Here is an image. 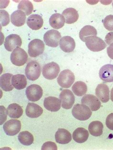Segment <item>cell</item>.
I'll use <instances>...</instances> for the list:
<instances>
[{
    "label": "cell",
    "mask_w": 113,
    "mask_h": 150,
    "mask_svg": "<svg viewBox=\"0 0 113 150\" xmlns=\"http://www.w3.org/2000/svg\"><path fill=\"white\" fill-rule=\"evenodd\" d=\"M22 44V39L20 36L15 34H11L7 36L5 38L4 45L7 51L12 52L15 49L20 48Z\"/></svg>",
    "instance_id": "7c38bea8"
},
{
    "label": "cell",
    "mask_w": 113,
    "mask_h": 150,
    "mask_svg": "<svg viewBox=\"0 0 113 150\" xmlns=\"http://www.w3.org/2000/svg\"><path fill=\"white\" fill-rule=\"evenodd\" d=\"M55 139L57 143L65 144L71 141V134L65 129H58L55 134Z\"/></svg>",
    "instance_id": "ac0fdd59"
},
{
    "label": "cell",
    "mask_w": 113,
    "mask_h": 150,
    "mask_svg": "<svg viewBox=\"0 0 113 150\" xmlns=\"http://www.w3.org/2000/svg\"><path fill=\"white\" fill-rule=\"evenodd\" d=\"M105 41L107 45H110L113 43V32L107 34L105 37Z\"/></svg>",
    "instance_id": "8d00e7d4"
},
{
    "label": "cell",
    "mask_w": 113,
    "mask_h": 150,
    "mask_svg": "<svg viewBox=\"0 0 113 150\" xmlns=\"http://www.w3.org/2000/svg\"><path fill=\"white\" fill-rule=\"evenodd\" d=\"M65 19V23L68 24H72L76 22L79 18V14L75 9L69 8L65 9L62 13Z\"/></svg>",
    "instance_id": "603a6c76"
},
{
    "label": "cell",
    "mask_w": 113,
    "mask_h": 150,
    "mask_svg": "<svg viewBox=\"0 0 113 150\" xmlns=\"http://www.w3.org/2000/svg\"><path fill=\"white\" fill-rule=\"evenodd\" d=\"M59 45L61 50L64 52L69 53L73 52L75 49V41L71 37L66 36L61 39Z\"/></svg>",
    "instance_id": "2e32d148"
},
{
    "label": "cell",
    "mask_w": 113,
    "mask_h": 150,
    "mask_svg": "<svg viewBox=\"0 0 113 150\" xmlns=\"http://www.w3.org/2000/svg\"><path fill=\"white\" fill-rule=\"evenodd\" d=\"M109 87L104 83L98 84L95 89L97 97L103 103H106L109 100Z\"/></svg>",
    "instance_id": "9a60e30c"
},
{
    "label": "cell",
    "mask_w": 113,
    "mask_h": 150,
    "mask_svg": "<svg viewBox=\"0 0 113 150\" xmlns=\"http://www.w3.org/2000/svg\"><path fill=\"white\" fill-rule=\"evenodd\" d=\"M28 54L26 51L21 48L15 49L11 54V63L17 66H22L26 63L28 60Z\"/></svg>",
    "instance_id": "5b68a950"
},
{
    "label": "cell",
    "mask_w": 113,
    "mask_h": 150,
    "mask_svg": "<svg viewBox=\"0 0 113 150\" xmlns=\"http://www.w3.org/2000/svg\"><path fill=\"white\" fill-rule=\"evenodd\" d=\"M99 77L103 81L107 83L113 81V65L106 64L104 65L99 71Z\"/></svg>",
    "instance_id": "e0dca14e"
},
{
    "label": "cell",
    "mask_w": 113,
    "mask_h": 150,
    "mask_svg": "<svg viewBox=\"0 0 113 150\" xmlns=\"http://www.w3.org/2000/svg\"><path fill=\"white\" fill-rule=\"evenodd\" d=\"M7 113L11 118L18 119L20 118L23 114L22 107L17 103L10 104L7 109Z\"/></svg>",
    "instance_id": "d4e9b609"
},
{
    "label": "cell",
    "mask_w": 113,
    "mask_h": 150,
    "mask_svg": "<svg viewBox=\"0 0 113 150\" xmlns=\"http://www.w3.org/2000/svg\"><path fill=\"white\" fill-rule=\"evenodd\" d=\"M18 9L24 13L26 16H29L33 10V5L29 1H22L19 3Z\"/></svg>",
    "instance_id": "1f68e13d"
},
{
    "label": "cell",
    "mask_w": 113,
    "mask_h": 150,
    "mask_svg": "<svg viewBox=\"0 0 113 150\" xmlns=\"http://www.w3.org/2000/svg\"><path fill=\"white\" fill-rule=\"evenodd\" d=\"M61 103V100L58 98L55 97L49 96L44 100L43 105L48 111L56 112L60 109Z\"/></svg>",
    "instance_id": "5bb4252c"
},
{
    "label": "cell",
    "mask_w": 113,
    "mask_h": 150,
    "mask_svg": "<svg viewBox=\"0 0 113 150\" xmlns=\"http://www.w3.org/2000/svg\"><path fill=\"white\" fill-rule=\"evenodd\" d=\"M106 125L110 130L113 131V113L108 115L106 119Z\"/></svg>",
    "instance_id": "d590c367"
},
{
    "label": "cell",
    "mask_w": 113,
    "mask_h": 150,
    "mask_svg": "<svg viewBox=\"0 0 113 150\" xmlns=\"http://www.w3.org/2000/svg\"><path fill=\"white\" fill-rule=\"evenodd\" d=\"M65 23L64 16L59 13L53 14L50 18L49 23L51 27L55 29H59L62 28Z\"/></svg>",
    "instance_id": "4316f807"
},
{
    "label": "cell",
    "mask_w": 113,
    "mask_h": 150,
    "mask_svg": "<svg viewBox=\"0 0 113 150\" xmlns=\"http://www.w3.org/2000/svg\"><path fill=\"white\" fill-rule=\"evenodd\" d=\"M59 98L61 106L65 109H71L75 102V97L71 91L68 89L63 90L60 93Z\"/></svg>",
    "instance_id": "9c48e42d"
},
{
    "label": "cell",
    "mask_w": 113,
    "mask_h": 150,
    "mask_svg": "<svg viewBox=\"0 0 113 150\" xmlns=\"http://www.w3.org/2000/svg\"><path fill=\"white\" fill-rule=\"evenodd\" d=\"M61 34L55 30H51L46 32L43 36V40L45 45L49 47H57L59 45L61 40Z\"/></svg>",
    "instance_id": "ba28073f"
},
{
    "label": "cell",
    "mask_w": 113,
    "mask_h": 150,
    "mask_svg": "<svg viewBox=\"0 0 113 150\" xmlns=\"http://www.w3.org/2000/svg\"><path fill=\"white\" fill-rule=\"evenodd\" d=\"M111 100L113 102V88L111 91Z\"/></svg>",
    "instance_id": "f35d334b"
},
{
    "label": "cell",
    "mask_w": 113,
    "mask_h": 150,
    "mask_svg": "<svg viewBox=\"0 0 113 150\" xmlns=\"http://www.w3.org/2000/svg\"><path fill=\"white\" fill-rule=\"evenodd\" d=\"M41 66L37 62L32 61L28 62L25 69V74L29 80L36 81L41 75Z\"/></svg>",
    "instance_id": "3957f363"
},
{
    "label": "cell",
    "mask_w": 113,
    "mask_h": 150,
    "mask_svg": "<svg viewBox=\"0 0 113 150\" xmlns=\"http://www.w3.org/2000/svg\"><path fill=\"white\" fill-rule=\"evenodd\" d=\"M89 137V132L83 128H78L74 131L72 138L75 141L79 144L85 142Z\"/></svg>",
    "instance_id": "7402d4cb"
},
{
    "label": "cell",
    "mask_w": 113,
    "mask_h": 150,
    "mask_svg": "<svg viewBox=\"0 0 113 150\" xmlns=\"http://www.w3.org/2000/svg\"><path fill=\"white\" fill-rule=\"evenodd\" d=\"M45 48L43 41L36 39L31 41L28 45V54L31 57H36L43 53Z\"/></svg>",
    "instance_id": "8992f818"
},
{
    "label": "cell",
    "mask_w": 113,
    "mask_h": 150,
    "mask_svg": "<svg viewBox=\"0 0 113 150\" xmlns=\"http://www.w3.org/2000/svg\"><path fill=\"white\" fill-rule=\"evenodd\" d=\"M85 42L88 48L94 52L101 51L106 48L107 45L102 39L95 36H90L85 39Z\"/></svg>",
    "instance_id": "7a4b0ae2"
},
{
    "label": "cell",
    "mask_w": 113,
    "mask_h": 150,
    "mask_svg": "<svg viewBox=\"0 0 113 150\" xmlns=\"http://www.w3.org/2000/svg\"><path fill=\"white\" fill-rule=\"evenodd\" d=\"M13 76L11 74L6 73L3 74L0 78L1 88L5 92L11 91L14 88L11 83Z\"/></svg>",
    "instance_id": "cb8c5ba5"
},
{
    "label": "cell",
    "mask_w": 113,
    "mask_h": 150,
    "mask_svg": "<svg viewBox=\"0 0 113 150\" xmlns=\"http://www.w3.org/2000/svg\"><path fill=\"white\" fill-rule=\"evenodd\" d=\"M60 71V67L58 64L56 62H51L43 66L42 73L45 79L51 80L57 77Z\"/></svg>",
    "instance_id": "52a82bcc"
},
{
    "label": "cell",
    "mask_w": 113,
    "mask_h": 150,
    "mask_svg": "<svg viewBox=\"0 0 113 150\" xmlns=\"http://www.w3.org/2000/svg\"><path fill=\"white\" fill-rule=\"evenodd\" d=\"M1 16V25L5 26L10 23V16L9 13L6 11L1 10L0 11Z\"/></svg>",
    "instance_id": "836d02e7"
},
{
    "label": "cell",
    "mask_w": 113,
    "mask_h": 150,
    "mask_svg": "<svg viewBox=\"0 0 113 150\" xmlns=\"http://www.w3.org/2000/svg\"><path fill=\"white\" fill-rule=\"evenodd\" d=\"M97 30L92 26H85L80 31L79 37L82 41L85 42L87 37L90 36H97Z\"/></svg>",
    "instance_id": "f1b7e54d"
},
{
    "label": "cell",
    "mask_w": 113,
    "mask_h": 150,
    "mask_svg": "<svg viewBox=\"0 0 113 150\" xmlns=\"http://www.w3.org/2000/svg\"><path fill=\"white\" fill-rule=\"evenodd\" d=\"M103 24L104 28L108 31H113V15L107 16L103 20Z\"/></svg>",
    "instance_id": "d6a6232c"
},
{
    "label": "cell",
    "mask_w": 113,
    "mask_h": 150,
    "mask_svg": "<svg viewBox=\"0 0 113 150\" xmlns=\"http://www.w3.org/2000/svg\"><path fill=\"white\" fill-rule=\"evenodd\" d=\"M107 53L108 56L111 59L113 60V43H112L111 45H110V46L109 47H107Z\"/></svg>",
    "instance_id": "74e56055"
},
{
    "label": "cell",
    "mask_w": 113,
    "mask_h": 150,
    "mask_svg": "<svg viewBox=\"0 0 113 150\" xmlns=\"http://www.w3.org/2000/svg\"><path fill=\"white\" fill-rule=\"evenodd\" d=\"M82 104L87 106L92 111H97L100 109L101 105L98 98L92 94H86L81 99Z\"/></svg>",
    "instance_id": "4fadbf2b"
},
{
    "label": "cell",
    "mask_w": 113,
    "mask_h": 150,
    "mask_svg": "<svg viewBox=\"0 0 113 150\" xmlns=\"http://www.w3.org/2000/svg\"><path fill=\"white\" fill-rule=\"evenodd\" d=\"M26 14L20 10L14 11L11 16V23L17 27H20L26 23Z\"/></svg>",
    "instance_id": "44dd1931"
},
{
    "label": "cell",
    "mask_w": 113,
    "mask_h": 150,
    "mask_svg": "<svg viewBox=\"0 0 113 150\" xmlns=\"http://www.w3.org/2000/svg\"><path fill=\"white\" fill-rule=\"evenodd\" d=\"M5 134L9 136H14L18 134L21 129V122L16 119L7 121L3 126Z\"/></svg>",
    "instance_id": "8fae6325"
},
{
    "label": "cell",
    "mask_w": 113,
    "mask_h": 150,
    "mask_svg": "<svg viewBox=\"0 0 113 150\" xmlns=\"http://www.w3.org/2000/svg\"><path fill=\"white\" fill-rule=\"evenodd\" d=\"M26 113L28 117L31 118H36L43 113V108L34 103H29L26 110Z\"/></svg>",
    "instance_id": "ffe728a7"
},
{
    "label": "cell",
    "mask_w": 113,
    "mask_h": 150,
    "mask_svg": "<svg viewBox=\"0 0 113 150\" xmlns=\"http://www.w3.org/2000/svg\"><path fill=\"white\" fill-rule=\"evenodd\" d=\"M75 80V76L71 71L68 69L61 71L57 78V83L62 88H69Z\"/></svg>",
    "instance_id": "277c9868"
},
{
    "label": "cell",
    "mask_w": 113,
    "mask_h": 150,
    "mask_svg": "<svg viewBox=\"0 0 113 150\" xmlns=\"http://www.w3.org/2000/svg\"><path fill=\"white\" fill-rule=\"evenodd\" d=\"M11 83L13 86L17 90L24 89L27 84L26 78L23 74H16L13 75L11 79Z\"/></svg>",
    "instance_id": "484cf974"
},
{
    "label": "cell",
    "mask_w": 113,
    "mask_h": 150,
    "mask_svg": "<svg viewBox=\"0 0 113 150\" xmlns=\"http://www.w3.org/2000/svg\"><path fill=\"white\" fill-rule=\"evenodd\" d=\"M72 92L77 96H82L87 93V87L85 83L82 81H76L72 85Z\"/></svg>",
    "instance_id": "f546056e"
},
{
    "label": "cell",
    "mask_w": 113,
    "mask_h": 150,
    "mask_svg": "<svg viewBox=\"0 0 113 150\" xmlns=\"http://www.w3.org/2000/svg\"><path fill=\"white\" fill-rule=\"evenodd\" d=\"M27 98L31 102H37L42 98L43 91L42 87L37 84H32L26 89Z\"/></svg>",
    "instance_id": "30bf717a"
},
{
    "label": "cell",
    "mask_w": 113,
    "mask_h": 150,
    "mask_svg": "<svg viewBox=\"0 0 113 150\" xmlns=\"http://www.w3.org/2000/svg\"><path fill=\"white\" fill-rule=\"evenodd\" d=\"M27 25L33 30H38L43 25V21L42 16L38 14H32L27 19Z\"/></svg>",
    "instance_id": "d6986e66"
},
{
    "label": "cell",
    "mask_w": 113,
    "mask_h": 150,
    "mask_svg": "<svg viewBox=\"0 0 113 150\" xmlns=\"http://www.w3.org/2000/svg\"><path fill=\"white\" fill-rule=\"evenodd\" d=\"M18 140L23 145L29 146L33 144L34 138L32 134L26 131L22 132L19 134Z\"/></svg>",
    "instance_id": "4dcf8cb0"
},
{
    "label": "cell",
    "mask_w": 113,
    "mask_h": 150,
    "mask_svg": "<svg viewBox=\"0 0 113 150\" xmlns=\"http://www.w3.org/2000/svg\"><path fill=\"white\" fill-rule=\"evenodd\" d=\"M112 5H113V4H112Z\"/></svg>",
    "instance_id": "ab89813d"
},
{
    "label": "cell",
    "mask_w": 113,
    "mask_h": 150,
    "mask_svg": "<svg viewBox=\"0 0 113 150\" xmlns=\"http://www.w3.org/2000/svg\"><path fill=\"white\" fill-rule=\"evenodd\" d=\"M72 115L76 119L80 121H86L89 119L92 115L90 109L83 104H76L72 111Z\"/></svg>",
    "instance_id": "6da1fadb"
},
{
    "label": "cell",
    "mask_w": 113,
    "mask_h": 150,
    "mask_svg": "<svg viewBox=\"0 0 113 150\" xmlns=\"http://www.w3.org/2000/svg\"><path fill=\"white\" fill-rule=\"evenodd\" d=\"M103 123L100 121H93L89 124L88 130L90 134L95 137L100 136L103 134Z\"/></svg>",
    "instance_id": "83f0119b"
},
{
    "label": "cell",
    "mask_w": 113,
    "mask_h": 150,
    "mask_svg": "<svg viewBox=\"0 0 113 150\" xmlns=\"http://www.w3.org/2000/svg\"><path fill=\"white\" fill-rule=\"evenodd\" d=\"M42 150H57V146L55 142H47L42 146Z\"/></svg>",
    "instance_id": "e575fe53"
}]
</instances>
